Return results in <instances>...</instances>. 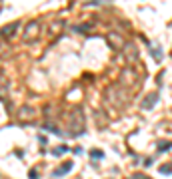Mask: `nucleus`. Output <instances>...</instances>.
<instances>
[{"mask_svg": "<svg viewBox=\"0 0 172 179\" xmlns=\"http://www.w3.org/2000/svg\"><path fill=\"white\" fill-rule=\"evenodd\" d=\"M156 101H158V92H152V93H148V96L144 97L142 108H144V109H152L154 105H156Z\"/></svg>", "mask_w": 172, "mask_h": 179, "instance_id": "obj_4", "label": "nucleus"}, {"mask_svg": "<svg viewBox=\"0 0 172 179\" xmlns=\"http://www.w3.org/2000/svg\"><path fill=\"white\" fill-rule=\"evenodd\" d=\"M124 56H126V60H136L138 50L134 48L132 44H126V46H124Z\"/></svg>", "mask_w": 172, "mask_h": 179, "instance_id": "obj_7", "label": "nucleus"}, {"mask_svg": "<svg viewBox=\"0 0 172 179\" xmlns=\"http://www.w3.org/2000/svg\"><path fill=\"white\" fill-rule=\"evenodd\" d=\"M90 157H94V159H100V157H104V153L100 151V149H92V151H90Z\"/></svg>", "mask_w": 172, "mask_h": 179, "instance_id": "obj_11", "label": "nucleus"}, {"mask_svg": "<svg viewBox=\"0 0 172 179\" xmlns=\"http://www.w3.org/2000/svg\"><path fill=\"white\" fill-rule=\"evenodd\" d=\"M16 28H18V24H10L8 28H4V30H2V36H12V34L16 32Z\"/></svg>", "mask_w": 172, "mask_h": 179, "instance_id": "obj_10", "label": "nucleus"}, {"mask_svg": "<svg viewBox=\"0 0 172 179\" xmlns=\"http://www.w3.org/2000/svg\"><path fill=\"white\" fill-rule=\"evenodd\" d=\"M106 100L110 101L114 108H122L128 101V93H126V90H122V88H110L106 92Z\"/></svg>", "mask_w": 172, "mask_h": 179, "instance_id": "obj_2", "label": "nucleus"}, {"mask_svg": "<svg viewBox=\"0 0 172 179\" xmlns=\"http://www.w3.org/2000/svg\"><path fill=\"white\" fill-rule=\"evenodd\" d=\"M86 131V117L80 108H74L68 116V133L70 135H82Z\"/></svg>", "mask_w": 172, "mask_h": 179, "instance_id": "obj_1", "label": "nucleus"}, {"mask_svg": "<svg viewBox=\"0 0 172 179\" xmlns=\"http://www.w3.org/2000/svg\"><path fill=\"white\" fill-rule=\"evenodd\" d=\"M108 40H112L110 44L114 46V48H124V42H122V38H120V36H116V34H110V36H108Z\"/></svg>", "mask_w": 172, "mask_h": 179, "instance_id": "obj_8", "label": "nucleus"}, {"mask_svg": "<svg viewBox=\"0 0 172 179\" xmlns=\"http://www.w3.org/2000/svg\"><path fill=\"white\" fill-rule=\"evenodd\" d=\"M66 149H68L66 145H60V147H56V149H54V151H52V155H62V153H64Z\"/></svg>", "mask_w": 172, "mask_h": 179, "instance_id": "obj_12", "label": "nucleus"}, {"mask_svg": "<svg viewBox=\"0 0 172 179\" xmlns=\"http://www.w3.org/2000/svg\"><path fill=\"white\" fill-rule=\"evenodd\" d=\"M132 179H152V177H146V175H142V173H136Z\"/></svg>", "mask_w": 172, "mask_h": 179, "instance_id": "obj_15", "label": "nucleus"}, {"mask_svg": "<svg viewBox=\"0 0 172 179\" xmlns=\"http://www.w3.org/2000/svg\"><path fill=\"white\" fill-rule=\"evenodd\" d=\"M0 97H2V100L8 97V84L4 82V80H0Z\"/></svg>", "mask_w": 172, "mask_h": 179, "instance_id": "obj_9", "label": "nucleus"}, {"mask_svg": "<svg viewBox=\"0 0 172 179\" xmlns=\"http://www.w3.org/2000/svg\"><path fill=\"white\" fill-rule=\"evenodd\" d=\"M74 165H72V161H66V163H62L60 167L56 169V171L52 173V177H62V175H66V173H70V169H72Z\"/></svg>", "mask_w": 172, "mask_h": 179, "instance_id": "obj_5", "label": "nucleus"}, {"mask_svg": "<svg viewBox=\"0 0 172 179\" xmlns=\"http://www.w3.org/2000/svg\"><path fill=\"white\" fill-rule=\"evenodd\" d=\"M160 173H164V175H166V173H172V165H162Z\"/></svg>", "mask_w": 172, "mask_h": 179, "instance_id": "obj_13", "label": "nucleus"}, {"mask_svg": "<svg viewBox=\"0 0 172 179\" xmlns=\"http://www.w3.org/2000/svg\"><path fill=\"white\" fill-rule=\"evenodd\" d=\"M34 116H36V109L30 108V105H22V108L18 109V117L22 119V121H24V119H32Z\"/></svg>", "mask_w": 172, "mask_h": 179, "instance_id": "obj_3", "label": "nucleus"}, {"mask_svg": "<svg viewBox=\"0 0 172 179\" xmlns=\"http://www.w3.org/2000/svg\"><path fill=\"white\" fill-rule=\"evenodd\" d=\"M170 147H172V143H160V145H158L160 151H162V149H170Z\"/></svg>", "mask_w": 172, "mask_h": 179, "instance_id": "obj_14", "label": "nucleus"}, {"mask_svg": "<svg viewBox=\"0 0 172 179\" xmlns=\"http://www.w3.org/2000/svg\"><path fill=\"white\" fill-rule=\"evenodd\" d=\"M40 32V28H38V24L36 22H32V24H28V28H26V32H24V38L26 40H30V38H34L36 34Z\"/></svg>", "mask_w": 172, "mask_h": 179, "instance_id": "obj_6", "label": "nucleus"}]
</instances>
